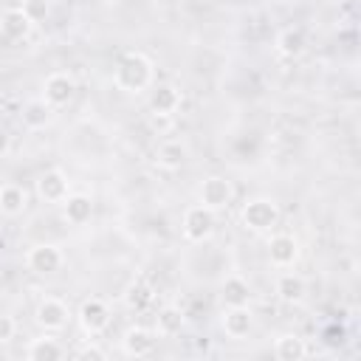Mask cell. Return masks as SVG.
<instances>
[{"label":"cell","instance_id":"cell-22","mask_svg":"<svg viewBox=\"0 0 361 361\" xmlns=\"http://www.w3.org/2000/svg\"><path fill=\"white\" fill-rule=\"evenodd\" d=\"M25 209H28V192L20 183H3L0 186V214L20 217Z\"/></svg>","mask_w":361,"mask_h":361},{"label":"cell","instance_id":"cell-4","mask_svg":"<svg viewBox=\"0 0 361 361\" xmlns=\"http://www.w3.org/2000/svg\"><path fill=\"white\" fill-rule=\"evenodd\" d=\"M25 268L37 276H51L65 268V251L56 243H34L25 251Z\"/></svg>","mask_w":361,"mask_h":361},{"label":"cell","instance_id":"cell-3","mask_svg":"<svg viewBox=\"0 0 361 361\" xmlns=\"http://www.w3.org/2000/svg\"><path fill=\"white\" fill-rule=\"evenodd\" d=\"M217 228V214L212 209H206L203 203H192L186 206L183 217H180V234L189 243H206Z\"/></svg>","mask_w":361,"mask_h":361},{"label":"cell","instance_id":"cell-32","mask_svg":"<svg viewBox=\"0 0 361 361\" xmlns=\"http://www.w3.org/2000/svg\"><path fill=\"white\" fill-rule=\"evenodd\" d=\"M102 3H113V0H102Z\"/></svg>","mask_w":361,"mask_h":361},{"label":"cell","instance_id":"cell-28","mask_svg":"<svg viewBox=\"0 0 361 361\" xmlns=\"http://www.w3.org/2000/svg\"><path fill=\"white\" fill-rule=\"evenodd\" d=\"M17 336V322L8 313H0V344H8Z\"/></svg>","mask_w":361,"mask_h":361},{"label":"cell","instance_id":"cell-15","mask_svg":"<svg viewBox=\"0 0 361 361\" xmlns=\"http://www.w3.org/2000/svg\"><path fill=\"white\" fill-rule=\"evenodd\" d=\"M59 206H62V220L68 226H85L93 217V197L85 192H71Z\"/></svg>","mask_w":361,"mask_h":361},{"label":"cell","instance_id":"cell-6","mask_svg":"<svg viewBox=\"0 0 361 361\" xmlns=\"http://www.w3.org/2000/svg\"><path fill=\"white\" fill-rule=\"evenodd\" d=\"M34 322L45 333H62L71 324V307L59 296H42L34 310Z\"/></svg>","mask_w":361,"mask_h":361},{"label":"cell","instance_id":"cell-25","mask_svg":"<svg viewBox=\"0 0 361 361\" xmlns=\"http://www.w3.org/2000/svg\"><path fill=\"white\" fill-rule=\"evenodd\" d=\"M152 302H155V288H152L147 279H135V282L124 290V305H127V310H133V313L149 310Z\"/></svg>","mask_w":361,"mask_h":361},{"label":"cell","instance_id":"cell-24","mask_svg":"<svg viewBox=\"0 0 361 361\" xmlns=\"http://www.w3.org/2000/svg\"><path fill=\"white\" fill-rule=\"evenodd\" d=\"M274 45H276V54H279V56L296 59V56L305 51V45H307V37H305V31H302L299 25H288V28H282V31L276 34Z\"/></svg>","mask_w":361,"mask_h":361},{"label":"cell","instance_id":"cell-18","mask_svg":"<svg viewBox=\"0 0 361 361\" xmlns=\"http://www.w3.org/2000/svg\"><path fill=\"white\" fill-rule=\"evenodd\" d=\"M220 302L223 307H243L251 302V285L245 276L240 274H228L223 282H220Z\"/></svg>","mask_w":361,"mask_h":361},{"label":"cell","instance_id":"cell-21","mask_svg":"<svg viewBox=\"0 0 361 361\" xmlns=\"http://www.w3.org/2000/svg\"><path fill=\"white\" fill-rule=\"evenodd\" d=\"M20 118L28 130H45L51 121H54V107L39 96V99H28L23 107H20Z\"/></svg>","mask_w":361,"mask_h":361},{"label":"cell","instance_id":"cell-10","mask_svg":"<svg viewBox=\"0 0 361 361\" xmlns=\"http://www.w3.org/2000/svg\"><path fill=\"white\" fill-rule=\"evenodd\" d=\"M37 195L42 203H62L71 195V178L59 166H51L37 178Z\"/></svg>","mask_w":361,"mask_h":361},{"label":"cell","instance_id":"cell-33","mask_svg":"<svg viewBox=\"0 0 361 361\" xmlns=\"http://www.w3.org/2000/svg\"><path fill=\"white\" fill-rule=\"evenodd\" d=\"M0 248H3V240H0Z\"/></svg>","mask_w":361,"mask_h":361},{"label":"cell","instance_id":"cell-26","mask_svg":"<svg viewBox=\"0 0 361 361\" xmlns=\"http://www.w3.org/2000/svg\"><path fill=\"white\" fill-rule=\"evenodd\" d=\"M23 11L31 17V23L37 25L39 20L48 17V0H23Z\"/></svg>","mask_w":361,"mask_h":361},{"label":"cell","instance_id":"cell-11","mask_svg":"<svg viewBox=\"0 0 361 361\" xmlns=\"http://www.w3.org/2000/svg\"><path fill=\"white\" fill-rule=\"evenodd\" d=\"M155 347H158V333L144 324H133L121 336V350L133 358H147L155 353Z\"/></svg>","mask_w":361,"mask_h":361},{"label":"cell","instance_id":"cell-7","mask_svg":"<svg viewBox=\"0 0 361 361\" xmlns=\"http://www.w3.org/2000/svg\"><path fill=\"white\" fill-rule=\"evenodd\" d=\"M76 319H79V327H82L87 336H99V333H104V330L110 327L113 310H110V305H107L104 299L90 296V299H85V302L79 305Z\"/></svg>","mask_w":361,"mask_h":361},{"label":"cell","instance_id":"cell-19","mask_svg":"<svg viewBox=\"0 0 361 361\" xmlns=\"http://www.w3.org/2000/svg\"><path fill=\"white\" fill-rule=\"evenodd\" d=\"M65 355V347L59 344V338H54V333H45L31 338L25 344V358L28 361H59Z\"/></svg>","mask_w":361,"mask_h":361},{"label":"cell","instance_id":"cell-14","mask_svg":"<svg viewBox=\"0 0 361 361\" xmlns=\"http://www.w3.org/2000/svg\"><path fill=\"white\" fill-rule=\"evenodd\" d=\"M186 161H189V147H186L180 138H164V141L155 147V164H158V169L175 172V169H180Z\"/></svg>","mask_w":361,"mask_h":361},{"label":"cell","instance_id":"cell-29","mask_svg":"<svg viewBox=\"0 0 361 361\" xmlns=\"http://www.w3.org/2000/svg\"><path fill=\"white\" fill-rule=\"evenodd\" d=\"M175 116H161V113H149V127L152 130H169Z\"/></svg>","mask_w":361,"mask_h":361},{"label":"cell","instance_id":"cell-23","mask_svg":"<svg viewBox=\"0 0 361 361\" xmlns=\"http://www.w3.org/2000/svg\"><path fill=\"white\" fill-rule=\"evenodd\" d=\"M310 350H307V341L299 336V333H279L274 338V355L279 361H299L305 358Z\"/></svg>","mask_w":361,"mask_h":361},{"label":"cell","instance_id":"cell-30","mask_svg":"<svg viewBox=\"0 0 361 361\" xmlns=\"http://www.w3.org/2000/svg\"><path fill=\"white\" fill-rule=\"evenodd\" d=\"M8 149H11V135L0 127V158H3V155H8Z\"/></svg>","mask_w":361,"mask_h":361},{"label":"cell","instance_id":"cell-9","mask_svg":"<svg viewBox=\"0 0 361 361\" xmlns=\"http://www.w3.org/2000/svg\"><path fill=\"white\" fill-rule=\"evenodd\" d=\"M76 93V79L68 73V71H54L42 79V99L56 110V107H65Z\"/></svg>","mask_w":361,"mask_h":361},{"label":"cell","instance_id":"cell-17","mask_svg":"<svg viewBox=\"0 0 361 361\" xmlns=\"http://www.w3.org/2000/svg\"><path fill=\"white\" fill-rule=\"evenodd\" d=\"M274 293L285 305H299L305 299V293H307V282H305V276H299V274H293V271L285 268L276 276V282H274Z\"/></svg>","mask_w":361,"mask_h":361},{"label":"cell","instance_id":"cell-12","mask_svg":"<svg viewBox=\"0 0 361 361\" xmlns=\"http://www.w3.org/2000/svg\"><path fill=\"white\" fill-rule=\"evenodd\" d=\"M31 31H34V23H31V17L23 11V6H8V8H3V14H0V34H3V39H8V42H23Z\"/></svg>","mask_w":361,"mask_h":361},{"label":"cell","instance_id":"cell-27","mask_svg":"<svg viewBox=\"0 0 361 361\" xmlns=\"http://www.w3.org/2000/svg\"><path fill=\"white\" fill-rule=\"evenodd\" d=\"M76 358H82V361H104L107 358V350L104 347H99V344H93V341H87V344H82L79 350H76Z\"/></svg>","mask_w":361,"mask_h":361},{"label":"cell","instance_id":"cell-8","mask_svg":"<svg viewBox=\"0 0 361 361\" xmlns=\"http://www.w3.org/2000/svg\"><path fill=\"white\" fill-rule=\"evenodd\" d=\"M268 262L276 268V271H285V268H293L299 262V240L290 234V231H276L268 237Z\"/></svg>","mask_w":361,"mask_h":361},{"label":"cell","instance_id":"cell-5","mask_svg":"<svg viewBox=\"0 0 361 361\" xmlns=\"http://www.w3.org/2000/svg\"><path fill=\"white\" fill-rule=\"evenodd\" d=\"M234 200V183L226 175H206L197 186V203H203L206 209H212L214 214L228 209Z\"/></svg>","mask_w":361,"mask_h":361},{"label":"cell","instance_id":"cell-20","mask_svg":"<svg viewBox=\"0 0 361 361\" xmlns=\"http://www.w3.org/2000/svg\"><path fill=\"white\" fill-rule=\"evenodd\" d=\"M183 327H186V313H183L180 307L164 305V307L155 313V327H152V330H155L161 338H175V336L183 333Z\"/></svg>","mask_w":361,"mask_h":361},{"label":"cell","instance_id":"cell-13","mask_svg":"<svg viewBox=\"0 0 361 361\" xmlns=\"http://www.w3.org/2000/svg\"><path fill=\"white\" fill-rule=\"evenodd\" d=\"M220 324H223V333H226L228 338L243 341V338L254 330V313H251L248 305H243V307H226Z\"/></svg>","mask_w":361,"mask_h":361},{"label":"cell","instance_id":"cell-16","mask_svg":"<svg viewBox=\"0 0 361 361\" xmlns=\"http://www.w3.org/2000/svg\"><path fill=\"white\" fill-rule=\"evenodd\" d=\"M183 104V93L178 85L172 82H161L152 96H149V113H161V116H175Z\"/></svg>","mask_w":361,"mask_h":361},{"label":"cell","instance_id":"cell-31","mask_svg":"<svg viewBox=\"0 0 361 361\" xmlns=\"http://www.w3.org/2000/svg\"><path fill=\"white\" fill-rule=\"evenodd\" d=\"M265 3H271V6H288L290 0H265Z\"/></svg>","mask_w":361,"mask_h":361},{"label":"cell","instance_id":"cell-2","mask_svg":"<svg viewBox=\"0 0 361 361\" xmlns=\"http://www.w3.org/2000/svg\"><path fill=\"white\" fill-rule=\"evenodd\" d=\"M279 203L274 197H265V195H257V197H248L240 209V220L248 231L254 234H271L276 226H279Z\"/></svg>","mask_w":361,"mask_h":361},{"label":"cell","instance_id":"cell-1","mask_svg":"<svg viewBox=\"0 0 361 361\" xmlns=\"http://www.w3.org/2000/svg\"><path fill=\"white\" fill-rule=\"evenodd\" d=\"M155 65L144 51H127L113 68V85L121 93H144L152 85Z\"/></svg>","mask_w":361,"mask_h":361}]
</instances>
